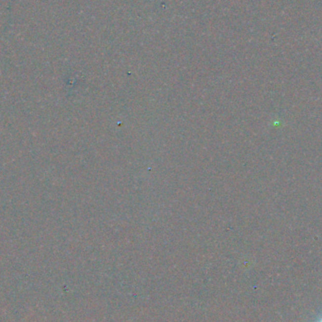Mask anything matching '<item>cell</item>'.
I'll list each match as a JSON object with an SVG mask.
<instances>
[{"label":"cell","instance_id":"1","mask_svg":"<svg viewBox=\"0 0 322 322\" xmlns=\"http://www.w3.org/2000/svg\"><path fill=\"white\" fill-rule=\"evenodd\" d=\"M318 322H322V319H321V320H320Z\"/></svg>","mask_w":322,"mask_h":322}]
</instances>
